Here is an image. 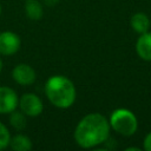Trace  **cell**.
Listing matches in <instances>:
<instances>
[{"instance_id": "8fae6325", "label": "cell", "mask_w": 151, "mask_h": 151, "mask_svg": "<svg viewBox=\"0 0 151 151\" xmlns=\"http://www.w3.org/2000/svg\"><path fill=\"white\" fill-rule=\"evenodd\" d=\"M25 12L31 20H40L44 15L42 6L38 0H26Z\"/></svg>"}, {"instance_id": "277c9868", "label": "cell", "mask_w": 151, "mask_h": 151, "mask_svg": "<svg viewBox=\"0 0 151 151\" xmlns=\"http://www.w3.org/2000/svg\"><path fill=\"white\" fill-rule=\"evenodd\" d=\"M18 106L20 107V111L28 117H38L44 110V104L41 99L34 93L22 94L19 98Z\"/></svg>"}, {"instance_id": "9a60e30c", "label": "cell", "mask_w": 151, "mask_h": 151, "mask_svg": "<svg viewBox=\"0 0 151 151\" xmlns=\"http://www.w3.org/2000/svg\"><path fill=\"white\" fill-rule=\"evenodd\" d=\"M44 1H45V4L47 6H54V5H57L59 2V0H44Z\"/></svg>"}, {"instance_id": "d6986e66", "label": "cell", "mask_w": 151, "mask_h": 151, "mask_svg": "<svg viewBox=\"0 0 151 151\" xmlns=\"http://www.w3.org/2000/svg\"><path fill=\"white\" fill-rule=\"evenodd\" d=\"M150 27H151V18H150Z\"/></svg>"}, {"instance_id": "e0dca14e", "label": "cell", "mask_w": 151, "mask_h": 151, "mask_svg": "<svg viewBox=\"0 0 151 151\" xmlns=\"http://www.w3.org/2000/svg\"><path fill=\"white\" fill-rule=\"evenodd\" d=\"M2 67H4V61H2V59L0 58V72L2 71Z\"/></svg>"}, {"instance_id": "5b68a950", "label": "cell", "mask_w": 151, "mask_h": 151, "mask_svg": "<svg viewBox=\"0 0 151 151\" xmlns=\"http://www.w3.org/2000/svg\"><path fill=\"white\" fill-rule=\"evenodd\" d=\"M21 46L20 37L11 31H5L0 33V54L1 55H13Z\"/></svg>"}, {"instance_id": "4fadbf2b", "label": "cell", "mask_w": 151, "mask_h": 151, "mask_svg": "<svg viewBox=\"0 0 151 151\" xmlns=\"http://www.w3.org/2000/svg\"><path fill=\"white\" fill-rule=\"evenodd\" d=\"M9 139H11V134L8 129L5 126V124L0 122V150H4L8 146Z\"/></svg>"}, {"instance_id": "6da1fadb", "label": "cell", "mask_w": 151, "mask_h": 151, "mask_svg": "<svg viewBox=\"0 0 151 151\" xmlns=\"http://www.w3.org/2000/svg\"><path fill=\"white\" fill-rule=\"evenodd\" d=\"M110 123L101 113H88L76 126L74 140L83 149L96 147L109 139Z\"/></svg>"}, {"instance_id": "52a82bcc", "label": "cell", "mask_w": 151, "mask_h": 151, "mask_svg": "<svg viewBox=\"0 0 151 151\" xmlns=\"http://www.w3.org/2000/svg\"><path fill=\"white\" fill-rule=\"evenodd\" d=\"M18 104L17 92L8 86H0V113H11L17 110Z\"/></svg>"}, {"instance_id": "2e32d148", "label": "cell", "mask_w": 151, "mask_h": 151, "mask_svg": "<svg viewBox=\"0 0 151 151\" xmlns=\"http://www.w3.org/2000/svg\"><path fill=\"white\" fill-rule=\"evenodd\" d=\"M125 150L126 151H131V150H133V151H140V149L139 147H136V146H133V147H126Z\"/></svg>"}, {"instance_id": "5bb4252c", "label": "cell", "mask_w": 151, "mask_h": 151, "mask_svg": "<svg viewBox=\"0 0 151 151\" xmlns=\"http://www.w3.org/2000/svg\"><path fill=\"white\" fill-rule=\"evenodd\" d=\"M143 149L146 151H151V132H149L143 142Z\"/></svg>"}, {"instance_id": "ac0fdd59", "label": "cell", "mask_w": 151, "mask_h": 151, "mask_svg": "<svg viewBox=\"0 0 151 151\" xmlns=\"http://www.w3.org/2000/svg\"><path fill=\"white\" fill-rule=\"evenodd\" d=\"M0 14H1V5H0Z\"/></svg>"}, {"instance_id": "9c48e42d", "label": "cell", "mask_w": 151, "mask_h": 151, "mask_svg": "<svg viewBox=\"0 0 151 151\" xmlns=\"http://www.w3.org/2000/svg\"><path fill=\"white\" fill-rule=\"evenodd\" d=\"M130 24H131L132 29L136 33L142 34V33H145V32L149 31V28H150V18L145 13L138 12V13H134L131 17Z\"/></svg>"}, {"instance_id": "3957f363", "label": "cell", "mask_w": 151, "mask_h": 151, "mask_svg": "<svg viewBox=\"0 0 151 151\" xmlns=\"http://www.w3.org/2000/svg\"><path fill=\"white\" fill-rule=\"evenodd\" d=\"M109 123L113 131L124 137L134 134L138 129V119L136 114L127 109H116L111 113Z\"/></svg>"}, {"instance_id": "8992f818", "label": "cell", "mask_w": 151, "mask_h": 151, "mask_svg": "<svg viewBox=\"0 0 151 151\" xmlns=\"http://www.w3.org/2000/svg\"><path fill=\"white\" fill-rule=\"evenodd\" d=\"M12 78L15 83L22 86L32 85L35 81V71L28 64H18L12 70Z\"/></svg>"}, {"instance_id": "7a4b0ae2", "label": "cell", "mask_w": 151, "mask_h": 151, "mask_svg": "<svg viewBox=\"0 0 151 151\" xmlns=\"http://www.w3.org/2000/svg\"><path fill=\"white\" fill-rule=\"evenodd\" d=\"M45 94L48 101L58 109H68L73 105L77 96L74 84L65 76H52L45 84Z\"/></svg>"}, {"instance_id": "ba28073f", "label": "cell", "mask_w": 151, "mask_h": 151, "mask_svg": "<svg viewBox=\"0 0 151 151\" xmlns=\"http://www.w3.org/2000/svg\"><path fill=\"white\" fill-rule=\"evenodd\" d=\"M136 52L140 59L151 61V32L147 31L139 35L136 41Z\"/></svg>"}, {"instance_id": "30bf717a", "label": "cell", "mask_w": 151, "mask_h": 151, "mask_svg": "<svg viewBox=\"0 0 151 151\" xmlns=\"http://www.w3.org/2000/svg\"><path fill=\"white\" fill-rule=\"evenodd\" d=\"M8 146L12 150L15 151H28L32 149V142L31 139L25 134H15L14 137H11Z\"/></svg>"}, {"instance_id": "7c38bea8", "label": "cell", "mask_w": 151, "mask_h": 151, "mask_svg": "<svg viewBox=\"0 0 151 151\" xmlns=\"http://www.w3.org/2000/svg\"><path fill=\"white\" fill-rule=\"evenodd\" d=\"M9 123L15 130H22L26 126V114L21 111H12L9 113Z\"/></svg>"}]
</instances>
